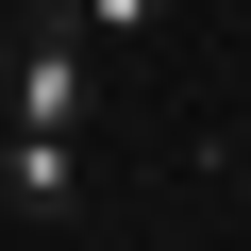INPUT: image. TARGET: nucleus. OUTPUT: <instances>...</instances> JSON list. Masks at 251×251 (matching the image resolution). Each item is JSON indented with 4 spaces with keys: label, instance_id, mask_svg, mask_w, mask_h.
<instances>
[{
    "label": "nucleus",
    "instance_id": "nucleus-4",
    "mask_svg": "<svg viewBox=\"0 0 251 251\" xmlns=\"http://www.w3.org/2000/svg\"><path fill=\"white\" fill-rule=\"evenodd\" d=\"M0 67H17V17H0Z\"/></svg>",
    "mask_w": 251,
    "mask_h": 251
},
{
    "label": "nucleus",
    "instance_id": "nucleus-1",
    "mask_svg": "<svg viewBox=\"0 0 251 251\" xmlns=\"http://www.w3.org/2000/svg\"><path fill=\"white\" fill-rule=\"evenodd\" d=\"M84 100H100V67H84V50H50V34H17L0 117H17V134H84Z\"/></svg>",
    "mask_w": 251,
    "mask_h": 251
},
{
    "label": "nucleus",
    "instance_id": "nucleus-3",
    "mask_svg": "<svg viewBox=\"0 0 251 251\" xmlns=\"http://www.w3.org/2000/svg\"><path fill=\"white\" fill-rule=\"evenodd\" d=\"M151 17H168V0H84V34H151Z\"/></svg>",
    "mask_w": 251,
    "mask_h": 251
},
{
    "label": "nucleus",
    "instance_id": "nucleus-2",
    "mask_svg": "<svg viewBox=\"0 0 251 251\" xmlns=\"http://www.w3.org/2000/svg\"><path fill=\"white\" fill-rule=\"evenodd\" d=\"M0 201L17 218H84V134H17L0 117Z\"/></svg>",
    "mask_w": 251,
    "mask_h": 251
}]
</instances>
